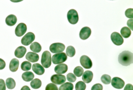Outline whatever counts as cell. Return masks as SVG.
<instances>
[{
	"label": "cell",
	"mask_w": 133,
	"mask_h": 90,
	"mask_svg": "<svg viewBox=\"0 0 133 90\" xmlns=\"http://www.w3.org/2000/svg\"><path fill=\"white\" fill-rule=\"evenodd\" d=\"M133 53L128 51H123L118 56V62L122 66L130 65L133 63Z\"/></svg>",
	"instance_id": "6da1fadb"
},
{
	"label": "cell",
	"mask_w": 133,
	"mask_h": 90,
	"mask_svg": "<svg viewBox=\"0 0 133 90\" xmlns=\"http://www.w3.org/2000/svg\"><path fill=\"white\" fill-rule=\"evenodd\" d=\"M41 63L43 66L47 68L51 66V56L49 51H45L41 57Z\"/></svg>",
	"instance_id": "7a4b0ae2"
},
{
	"label": "cell",
	"mask_w": 133,
	"mask_h": 90,
	"mask_svg": "<svg viewBox=\"0 0 133 90\" xmlns=\"http://www.w3.org/2000/svg\"><path fill=\"white\" fill-rule=\"evenodd\" d=\"M67 18L69 22L71 24H76L78 23L79 19L78 13L77 11L74 9H71L67 13Z\"/></svg>",
	"instance_id": "3957f363"
},
{
	"label": "cell",
	"mask_w": 133,
	"mask_h": 90,
	"mask_svg": "<svg viewBox=\"0 0 133 90\" xmlns=\"http://www.w3.org/2000/svg\"><path fill=\"white\" fill-rule=\"evenodd\" d=\"M67 59V56L65 53L54 54L52 56V60L54 64H58L65 62Z\"/></svg>",
	"instance_id": "277c9868"
},
{
	"label": "cell",
	"mask_w": 133,
	"mask_h": 90,
	"mask_svg": "<svg viewBox=\"0 0 133 90\" xmlns=\"http://www.w3.org/2000/svg\"><path fill=\"white\" fill-rule=\"evenodd\" d=\"M65 49V46L60 43H56L52 44L50 46L51 52L54 53H60L63 52Z\"/></svg>",
	"instance_id": "5b68a950"
},
{
	"label": "cell",
	"mask_w": 133,
	"mask_h": 90,
	"mask_svg": "<svg viewBox=\"0 0 133 90\" xmlns=\"http://www.w3.org/2000/svg\"><path fill=\"white\" fill-rule=\"evenodd\" d=\"M35 39V36L34 33L32 32H29L23 37L21 39V44L24 46L29 45L34 41Z\"/></svg>",
	"instance_id": "8992f818"
},
{
	"label": "cell",
	"mask_w": 133,
	"mask_h": 90,
	"mask_svg": "<svg viewBox=\"0 0 133 90\" xmlns=\"http://www.w3.org/2000/svg\"><path fill=\"white\" fill-rule=\"evenodd\" d=\"M111 38L112 42L116 46H121L124 43V39L118 32H113L111 35Z\"/></svg>",
	"instance_id": "52a82bcc"
},
{
	"label": "cell",
	"mask_w": 133,
	"mask_h": 90,
	"mask_svg": "<svg viewBox=\"0 0 133 90\" xmlns=\"http://www.w3.org/2000/svg\"><path fill=\"white\" fill-rule=\"evenodd\" d=\"M51 81L53 84L61 85L65 82L66 78L65 75L61 74H54L51 77Z\"/></svg>",
	"instance_id": "ba28073f"
},
{
	"label": "cell",
	"mask_w": 133,
	"mask_h": 90,
	"mask_svg": "<svg viewBox=\"0 0 133 90\" xmlns=\"http://www.w3.org/2000/svg\"><path fill=\"white\" fill-rule=\"evenodd\" d=\"M81 64L85 69H90L92 67V62L88 56L86 55L82 56L80 59Z\"/></svg>",
	"instance_id": "9c48e42d"
},
{
	"label": "cell",
	"mask_w": 133,
	"mask_h": 90,
	"mask_svg": "<svg viewBox=\"0 0 133 90\" xmlns=\"http://www.w3.org/2000/svg\"><path fill=\"white\" fill-rule=\"evenodd\" d=\"M27 26L25 23H21L18 24L15 29V34L18 37H21L26 33Z\"/></svg>",
	"instance_id": "30bf717a"
},
{
	"label": "cell",
	"mask_w": 133,
	"mask_h": 90,
	"mask_svg": "<svg viewBox=\"0 0 133 90\" xmlns=\"http://www.w3.org/2000/svg\"><path fill=\"white\" fill-rule=\"evenodd\" d=\"M111 85L115 88L118 89H122L125 85V82L124 80L120 78H113L111 81Z\"/></svg>",
	"instance_id": "8fae6325"
},
{
	"label": "cell",
	"mask_w": 133,
	"mask_h": 90,
	"mask_svg": "<svg viewBox=\"0 0 133 90\" xmlns=\"http://www.w3.org/2000/svg\"><path fill=\"white\" fill-rule=\"evenodd\" d=\"M91 33V29L88 27H84L81 29L79 33V37L81 39L85 40L90 37Z\"/></svg>",
	"instance_id": "7c38bea8"
},
{
	"label": "cell",
	"mask_w": 133,
	"mask_h": 90,
	"mask_svg": "<svg viewBox=\"0 0 133 90\" xmlns=\"http://www.w3.org/2000/svg\"><path fill=\"white\" fill-rule=\"evenodd\" d=\"M68 69L67 65L65 64H61L55 67L54 71L58 74H62L65 73L68 71Z\"/></svg>",
	"instance_id": "4fadbf2b"
},
{
	"label": "cell",
	"mask_w": 133,
	"mask_h": 90,
	"mask_svg": "<svg viewBox=\"0 0 133 90\" xmlns=\"http://www.w3.org/2000/svg\"><path fill=\"white\" fill-rule=\"evenodd\" d=\"M25 58L29 61L32 63L36 62L39 60V56L37 53L29 52L27 53Z\"/></svg>",
	"instance_id": "5bb4252c"
},
{
	"label": "cell",
	"mask_w": 133,
	"mask_h": 90,
	"mask_svg": "<svg viewBox=\"0 0 133 90\" xmlns=\"http://www.w3.org/2000/svg\"><path fill=\"white\" fill-rule=\"evenodd\" d=\"M32 70L36 74L38 75H42L45 72V69L43 66L38 63L33 64Z\"/></svg>",
	"instance_id": "9a60e30c"
},
{
	"label": "cell",
	"mask_w": 133,
	"mask_h": 90,
	"mask_svg": "<svg viewBox=\"0 0 133 90\" xmlns=\"http://www.w3.org/2000/svg\"><path fill=\"white\" fill-rule=\"evenodd\" d=\"M26 51V49L25 47L22 46H20L16 49L14 54L16 57L18 58H22L24 56Z\"/></svg>",
	"instance_id": "2e32d148"
},
{
	"label": "cell",
	"mask_w": 133,
	"mask_h": 90,
	"mask_svg": "<svg viewBox=\"0 0 133 90\" xmlns=\"http://www.w3.org/2000/svg\"><path fill=\"white\" fill-rule=\"evenodd\" d=\"M93 78V73L92 71H87L83 73L82 76V80L84 83H90Z\"/></svg>",
	"instance_id": "e0dca14e"
},
{
	"label": "cell",
	"mask_w": 133,
	"mask_h": 90,
	"mask_svg": "<svg viewBox=\"0 0 133 90\" xmlns=\"http://www.w3.org/2000/svg\"><path fill=\"white\" fill-rule=\"evenodd\" d=\"M5 23L9 26H12L17 22V18L16 16L13 14L9 15L5 19Z\"/></svg>",
	"instance_id": "ac0fdd59"
},
{
	"label": "cell",
	"mask_w": 133,
	"mask_h": 90,
	"mask_svg": "<svg viewBox=\"0 0 133 90\" xmlns=\"http://www.w3.org/2000/svg\"><path fill=\"white\" fill-rule=\"evenodd\" d=\"M19 65V60L16 58H13L10 63V70L12 72H16L18 69Z\"/></svg>",
	"instance_id": "d6986e66"
},
{
	"label": "cell",
	"mask_w": 133,
	"mask_h": 90,
	"mask_svg": "<svg viewBox=\"0 0 133 90\" xmlns=\"http://www.w3.org/2000/svg\"><path fill=\"white\" fill-rule=\"evenodd\" d=\"M34 75L31 71H27L23 73L22 78L26 82L31 81L34 79Z\"/></svg>",
	"instance_id": "ffe728a7"
},
{
	"label": "cell",
	"mask_w": 133,
	"mask_h": 90,
	"mask_svg": "<svg viewBox=\"0 0 133 90\" xmlns=\"http://www.w3.org/2000/svg\"><path fill=\"white\" fill-rule=\"evenodd\" d=\"M31 50L35 53H39L41 51V46L38 43L35 42L31 44L30 47Z\"/></svg>",
	"instance_id": "44dd1931"
},
{
	"label": "cell",
	"mask_w": 133,
	"mask_h": 90,
	"mask_svg": "<svg viewBox=\"0 0 133 90\" xmlns=\"http://www.w3.org/2000/svg\"><path fill=\"white\" fill-rule=\"evenodd\" d=\"M121 33L124 38H128L131 35V31L127 27H124L121 30Z\"/></svg>",
	"instance_id": "7402d4cb"
},
{
	"label": "cell",
	"mask_w": 133,
	"mask_h": 90,
	"mask_svg": "<svg viewBox=\"0 0 133 90\" xmlns=\"http://www.w3.org/2000/svg\"><path fill=\"white\" fill-rule=\"evenodd\" d=\"M30 85H31V87L34 89H38L41 87L42 82L39 79H34L31 82Z\"/></svg>",
	"instance_id": "603a6c76"
},
{
	"label": "cell",
	"mask_w": 133,
	"mask_h": 90,
	"mask_svg": "<svg viewBox=\"0 0 133 90\" xmlns=\"http://www.w3.org/2000/svg\"><path fill=\"white\" fill-rule=\"evenodd\" d=\"M6 85L8 89H13L16 86V82L11 78H9L6 80Z\"/></svg>",
	"instance_id": "cb8c5ba5"
},
{
	"label": "cell",
	"mask_w": 133,
	"mask_h": 90,
	"mask_svg": "<svg viewBox=\"0 0 133 90\" xmlns=\"http://www.w3.org/2000/svg\"><path fill=\"white\" fill-rule=\"evenodd\" d=\"M74 85L69 82L63 84L59 87V90H73Z\"/></svg>",
	"instance_id": "d4e9b609"
},
{
	"label": "cell",
	"mask_w": 133,
	"mask_h": 90,
	"mask_svg": "<svg viewBox=\"0 0 133 90\" xmlns=\"http://www.w3.org/2000/svg\"><path fill=\"white\" fill-rule=\"evenodd\" d=\"M21 68L23 71H28L31 70V64L29 62L25 61L21 64Z\"/></svg>",
	"instance_id": "484cf974"
},
{
	"label": "cell",
	"mask_w": 133,
	"mask_h": 90,
	"mask_svg": "<svg viewBox=\"0 0 133 90\" xmlns=\"http://www.w3.org/2000/svg\"><path fill=\"white\" fill-rule=\"evenodd\" d=\"M67 55L70 57H73L76 54V50L75 48L72 46H69L67 48L66 50Z\"/></svg>",
	"instance_id": "4316f807"
},
{
	"label": "cell",
	"mask_w": 133,
	"mask_h": 90,
	"mask_svg": "<svg viewBox=\"0 0 133 90\" xmlns=\"http://www.w3.org/2000/svg\"><path fill=\"white\" fill-rule=\"evenodd\" d=\"M84 70L82 67L81 66H77L74 68V73L76 76L78 77H80L82 76L84 73Z\"/></svg>",
	"instance_id": "83f0119b"
},
{
	"label": "cell",
	"mask_w": 133,
	"mask_h": 90,
	"mask_svg": "<svg viewBox=\"0 0 133 90\" xmlns=\"http://www.w3.org/2000/svg\"><path fill=\"white\" fill-rule=\"evenodd\" d=\"M111 76L109 75L104 74L101 77V81L103 83L105 84H109L111 83Z\"/></svg>",
	"instance_id": "f1b7e54d"
},
{
	"label": "cell",
	"mask_w": 133,
	"mask_h": 90,
	"mask_svg": "<svg viewBox=\"0 0 133 90\" xmlns=\"http://www.w3.org/2000/svg\"><path fill=\"white\" fill-rule=\"evenodd\" d=\"M86 84L83 81H80L76 83L75 86L76 90H85L86 88Z\"/></svg>",
	"instance_id": "f546056e"
},
{
	"label": "cell",
	"mask_w": 133,
	"mask_h": 90,
	"mask_svg": "<svg viewBox=\"0 0 133 90\" xmlns=\"http://www.w3.org/2000/svg\"><path fill=\"white\" fill-rule=\"evenodd\" d=\"M67 79L69 82L73 83L76 81V78L73 73H69L67 75Z\"/></svg>",
	"instance_id": "4dcf8cb0"
},
{
	"label": "cell",
	"mask_w": 133,
	"mask_h": 90,
	"mask_svg": "<svg viewBox=\"0 0 133 90\" xmlns=\"http://www.w3.org/2000/svg\"><path fill=\"white\" fill-rule=\"evenodd\" d=\"M45 90H58L56 85L54 84H49L45 87Z\"/></svg>",
	"instance_id": "1f68e13d"
},
{
	"label": "cell",
	"mask_w": 133,
	"mask_h": 90,
	"mask_svg": "<svg viewBox=\"0 0 133 90\" xmlns=\"http://www.w3.org/2000/svg\"><path fill=\"white\" fill-rule=\"evenodd\" d=\"M133 9H129L125 11V15L127 18H133Z\"/></svg>",
	"instance_id": "d6a6232c"
},
{
	"label": "cell",
	"mask_w": 133,
	"mask_h": 90,
	"mask_svg": "<svg viewBox=\"0 0 133 90\" xmlns=\"http://www.w3.org/2000/svg\"><path fill=\"white\" fill-rule=\"evenodd\" d=\"M102 85L100 84H96L92 86L91 90H103Z\"/></svg>",
	"instance_id": "836d02e7"
},
{
	"label": "cell",
	"mask_w": 133,
	"mask_h": 90,
	"mask_svg": "<svg viewBox=\"0 0 133 90\" xmlns=\"http://www.w3.org/2000/svg\"><path fill=\"white\" fill-rule=\"evenodd\" d=\"M0 90H6L5 83L2 79H0Z\"/></svg>",
	"instance_id": "e575fe53"
},
{
	"label": "cell",
	"mask_w": 133,
	"mask_h": 90,
	"mask_svg": "<svg viewBox=\"0 0 133 90\" xmlns=\"http://www.w3.org/2000/svg\"><path fill=\"white\" fill-rule=\"evenodd\" d=\"M6 64L4 60L0 58V70H3L5 68Z\"/></svg>",
	"instance_id": "d590c367"
},
{
	"label": "cell",
	"mask_w": 133,
	"mask_h": 90,
	"mask_svg": "<svg viewBox=\"0 0 133 90\" xmlns=\"http://www.w3.org/2000/svg\"><path fill=\"white\" fill-rule=\"evenodd\" d=\"M133 19H129V20H128L127 23V24L128 25V26L130 28V29H131V30H132V31L133 30Z\"/></svg>",
	"instance_id": "8d00e7d4"
},
{
	"label": "cell",
	"mask_w": 133,
	"mask_h": 90,
	"mask_svg": "<svg viewBox=\"0 0 133 90\" xmlns=\"http://www.w3.org/2000/svg\"><path fill=\"white\" fill-rule=\"evenodd\" d=\"M124 90H133V85L131 84H127L125 87Z\"/></svg>",
	"instance_id": "74e56055"
},
{
	"label": "cell",
	"mask_w": 133,
	"mask_h": 90,
	"mask_svg": "<svg viewBox=\"0 0 133 90\" xmlns=\"http://www.w3.org/2000/svg\"><path fill=\"white\" fill-rule=\"evenodd\" d=\"M21 90H31V89L29 86H24L21 88Z\"/></svg>",
	"instance_id": "f35d334b"
}]
</instances>
